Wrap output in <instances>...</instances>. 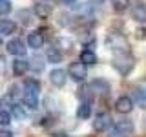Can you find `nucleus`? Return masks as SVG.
Wrapping results in <instances>:
<instances>
[{"mask_svg": "<svg viewBox=\"0 0 146 137\" xmlns=\"http://www.w3.org/2000/svg\"><path fill=\"white\" fill-rule=\"evenodd\" d=\"M106 46H108L110 51H113L117 55L130 53V40L122 33H110L106 37Z\"/></svg>", "mask_w": 146, "mask_h": 137, "instance_id": "obj_1", "label": "nucleus"}, {"mask_svg": "<svg viewBox=\"0 0 146 137\" xmlns=\"http://www.w3.org/2000/svg\"><path fill=\"white\" fill-rule=\"evenodd\" d=\"M111 66L117 70V73H121L122 77H126L128 73H130L131 70H133V66H135V61H133V57H131L130 53H122V55H117V57L113 59Z\"/></svg>", "mask_w": 146, "mask_h": 137, "instance_id": "obj_2", "label": "nucleus"}, {"mask_svg": "<svg viewBox=\"0 0 146 137\" xmlns=\"http://www.w3.org/2000/svg\"><path fill=\"white\" fill-rule=\"evenodd\" d=\"M68 73H70V77L75 82H82L86 77H88L86 64H82V62H71L70 66H68Z\"/></svg>", "mask_w": 146, "mask_h": 137, "instance_id": "obj_3", "label": "nucleus"}, {"mask_svg": "<svg viewBox=\"0 0 146 137\" xmlns=\"http://www.w3.org/2000/svg\"><path fill=\"white\" fill-rule=\"evenodd\" d=\"M111 115L110 113H106V112H100V113H97L95 115V119H93V130L95 132H106L110 126H111Z\"/></svg>", "mask_w": 146, "mask_h": 137, "instance_id": "obj_4", "label": "nucleus"}, {"mask_svg": "<svg viewBox=\"0 0 146 137\" xmlns=\"http://www.w3.org/2000/svg\"><path fill=\"white\" fill-rule=\"evenodd\" d=\"M88 91L91 95H106L110 91V82L104 79H93L88 86Z\"/></svg>", "mask_w": 146, "mask_h": 137, "instance_id": "obj_5", "label": "nucleus"}, {"mask_svg": "<svg viewBox=\"0 0 146 137\" xmlns=\"http://www.w3.org/2000/svg\"><path fill=\"white\" fill-rule=\"evenodd\" d=\"M133 99L128 97V95H121L117 100H115V110L119 113H122V115H128V113H131V110H133Z\"/></svg>", "mask_w": 146, "mask_h": 137, "instance_id": "obj_6", "label": "nucleus"}, {"mask_svg": "<svg viewBox=\"0 0 146 137\" xmlns=\"http://www.w3.org/2000/svg\"><path fill=\"white\" fill-rule=\"evenodd\" d=\"M6 49L9 55H15V57H24L26 55V46L20 39H11L6 44Z\"/></svg>", "mask_w": 146, "mask_h": 137, "instance_id": "obj_7", "label": "nucleus"}, {"mask_svg": "<svg viewBox=\"0 0 146 137\" xmlns=\"http://www.w3.org/2000/svg\"><path fill=\"white\" fill-rule=\"evenodd\" d=\"M66 80H68V73L64 70H60V68L51 70V73H49V82H51L55 88H62L66 84Z\"/></svg>", "mask_w": 146, "mask_h": 137, "instance_id": "obj_8", "label": "nucleus"}, {"mask_svg": "<svg viewBox=\"0 0 146 137\" xmlns=\"http://www.w3.org/2000/svg\"><path fill=\"white\" fill-rule=\"evenodd\" d=\"M113 130L128 137V135H131V134H133L135 126H133V122H131L130 119H121V121H117V122H115V128H113Z\"/></svg>", "mask_w": 146, "mask_h": 137, "instance_id": "obj_9", "label": "nucleus"}, {"mask_svg": "<svg viewBox=\"0 0 146 137\" xmlns=\"http://www.w3.org/2000/svg\"><path fill=\"white\" fill-rule=\"evenodd\" d=\"M11 70H13V75L22 77L27 70H29V64H27V61H24V59H15L13 64H11Z\"/></svg>", "mask_w": 146, "mask_h": 137, "instance_id": "obj_10", "label": "nucleus"}, {"mask_svg": "<svg viewBox=\"0 0 146 137\" xmlns=\"http://www.w3.org/2000/svg\"><path fill=\"white\" fill-rule=\"evenodd\" d=\"M133 102L139 108L146 110V88H143V86H137V88H133Z\"/></svg>", "mask_w": 146, "mask_h": 137, "instance_id": "obj_11", "label": "nucleus"}, {"mask_svg": "<svg viewBox=\"0 0 146 137\" xmlns=\"http://www.w3.org/2000/svg\"><path fill=\"white\" fill-rule=\"evenodd\" d=\"M27 46L33 49H40L44 46V37L42 33H38V31H33V33L27 35Z\"/></svg>", "mask_w": 146, "mask_h": 137, "instance_id": "obj_12", "label": "nucleus"}, {"mask_svg": "<svg viewBox=\"0 0 146 137\" xmlns=\"http://www.w3.org/2000/svg\"><path fill=\"white\" fill-rule=\"evenodd\" d=\"M131 18L135 22H146V6L144 4H135L131 6Z\"/></svg>", "mask_w": 146, "mask_h": 137, "instance_id": "obj_13", "label": "nucleus"}, {"mask_svg": "<svg viewBox=\"0 0 146 137\" xmlns=\"http://www.w3.org/2000/svg\"><path fill=\"white\" fill-rule=\"evenodd\" d=\"M80 62L82 64H88V66H91V64H97V55H95V51L91 48H86L80 51Z\"/></svg>", "mask_w": 146, "mask_h": 137, "instance_id": "obj_14", "label": "nucleus"}, {"mask_svg": "<svg viewBox=\"0 0 146 137\" xmlns=\"http://www.w3.org/2000/svg\"><path fill=\"white\" fill-rule=\"evenodd\" d=\"M55 48H57L58 51L68 53V51H71V49H73V40L68 39V37H58V39L55 40Z\"/></svg>", "mask_w": 146, "mask_h": 137, "instance_id": "obj_15", "label": "nucleus"}, {"mask_svg": "<svg viewBox=\"0 0 146 137\" xmlns=\"http://www.w3.org/2000/svg\"><path fill=\"white\" fill-rule=\"evenodd\" d=\"M17 29V24L9 18H2L0 20V35H13Z\"/></svg>", "mask_w": 146, "mask_h": 137, "instance_id": "obj_16", "label": "nucleus"}, {"mask_svg": "<svg viewBox=\"0 0 146 137\" xmlns=\"http://www.w3.org/2000/svg\"><path fill=\"white\" fill-rule=\"evenodd\" d=\"M22 100H24V106L29 108V110H36V108H38V95H35V93L24 91V97H22Z\"/></svg>", "mask_w": 146, "mask_h": 137, "instance_id": "obj_17", "label": "nucleus"}, {"mask_svg": "<svg viewBox=\"0 0 146 137\" xmlns=\"http://www.w3.org/2000/svg\"><path fill=\"white\" fill-rule=\"evenodd\" d=\"M27 64H29V70H31V71H35V73L44 71V66H46L44 59H42V57H38V55H35L31 61H27Z\"/></svg>", "mask_w": 146, "mask_h": 137, "instance_id": "obj_18", "label": "nucleus"}, {"mask_svg": "<svg viewBox=\"0 0 146 137\" xmlns=\"http://www.w3.org/2000/svg\"><path fill=\"white\" fill-rule=\"evenodd\" d=\"M77 117L82 119V121H86V119H90L91 117V104L90 102H80V106L77 108Z\"/></svg>", "mask_w": 146, "mask_h": 137, "instance_id": "obj_19", "label": "nucleus"}, {"mask_svg": "<svg viewBox=\"0 0 146 137\" xmlns=\"http://www.w3.org/2000/svg\"><path fill=\"white\" fill-rule=\"evenodd\" d=\"M24 88H26V91H29V93L38 95V91H40V82L36 80V79H26V80H24Z\"/></svg>", "mask_w": 146, "mask_h": 137, "instance_id": "obj_20", "label": "nucleus"}, {"mask_svg": "<svg viewBox=\"0 0 146 137\" xmlns=\"http://www.w3.org/2000/svg\"><path fill=\"white\" fill-rule=\"evenodd\" d=\"M35 15L38 18H48L51 15V7H49L48 4H36L35 6Z\"/></svg>", "mask_w": 146, "mask_h": 137, "instance_id": "obj_21", "label": "nucleus"}, {"mask_svg": "<svg viewBox=\"0 0 146 137\" xmlns=\"http://www.w3.org/2000/svg\"><path fill=\"white\" fill-rule=\"evenodd\" d=\"M46 59H48V62L57 64V62H60V61H62V51H58L57 48H49V49H48V53H46Z\"/></svg>", "mask_w": 146, "mask_h": 137, "instance_id": "obj_22", "label": "nucleus"}, {"mask_svg": "<svg viewBox=\"0 0 146 137\" xmlns=\"http://www.w3.org/2000/svg\"><path fill=\"white\" fill-rule=\"evenodd\" d=\"M111 2V7L115 9L117 13H122L130 7V0H110Z\"/></svg>", "mask_w": 146, "mask_h": 137, "instance_id": "obj_23", "label": "nucleus"}, {"mask_svg": "<svg viewBox=\"0 0 146 137\" xmlns=\"http://www.w3.org/2000/svg\"><path fill=\"white\" fill-rule=\"evenodd\" d=\"M11 113H13L17 119H24V117H26V110H24V106H22V104H17V102L11 106Z\"/></svg>", "mask_w": 146, "mask_h": 137, "instance_id": "obj_24", "label": "nucleus"}, {"mask_svg": "<svg viewBox=\"0 0 146 137\" xmlns=\"http://www.w3.org/2000/svg\"><path fill=\"white\" fill-rule=\"evenodd\" d=\"M11 122V113L6 110H0V126H7Z\"/></svg>", "mask_w": 146, "mask_h": 137, "instance_id": "obj_25", "label": "nucleus"}, {"mask_svg": "<svg viewBox=\"0 0 146 137\" xmlns=\"http://www.w3.org/2000/svg\"><path fill=\"white\" fill-rule=\"evenodd\" d=\"M11 11V4L9 0H0V15H7Z\"/></svg>", "mask_w": 146, "mask_h": 137, "instance_id": "obj_26", "label": "nucleus"}, {"mask_svg": "<svg viewBox=\"0 0 146 137\" xmlns=\"http://www.w3.org/2000/svg\"><path fill=\"white\" fill-rule=\"evenodd\" d=\"M0 137H13V134L9 130H0Z\"/></svg>", "mask_w": 146, "mask_h": 137, "instance_id": "obj_27", "label": "nucleus"}, {"mask_svg": "<svg viewBox=\"0 0 146 137\" xmlns=\"http://www.w3.org/2000/svg\"><path fill=\"white\" fill-rule=\"evenodd\" d=\"M108 137H126V135H122V134H119V132H115V130H113V132H111V134H110Z\"/></svg>", "mask_w": 146, "mask_h": 137, "instance_id": "obj_28", "label": "nucleus"}, {"mask_svg": "<svg viewBox=\"0 0 146 137\" xmlns=\"http://www.w3.org/2000/svg\"><path fill=\"white\" fill-rule=\"evenodd\" d=\"M51 137H68V135L64 134V132H57V134H53Z\"/></svg>", "mask_w": 146, "mask_h": 137, "instance_id": "obj_29", "label": "nucleus"}, {"mask_svg": "<svg viewBox=\"0 0 146 137\" xmlns=\"http://www.w3.org/2000/svg\"><path fill=\"white\" fill-rule=\"evenodd\" d=\"M137 33H139V35H137L139 39H144V29H137Z\"/></svg>", "mask_w": 146, "mask_h": 137, "instance_id": "obj_30", "label": "nucleus"}, {"mask_svg": "<svg viewBox=\"0 0 146 137\" xmlns=\"http://www.w3.org/2000/svg\"><path fill=\"white\" fill-rule=\"evenodd\" d=\"M60 2H62V4H73L75 0H60Z\"/></svg>", "mask_w": 146, "mask_h": 137, "instance_id": "obj_31", "label": "nucleus"}, {"mask_svg": "<svg viewBox=\"0 0 146 137\" xmlns=\"http://www.w3.org/2000/svg\"><path fill=\"white\" fill-rule=\"evenodd\" d=\"M90 2H95V4H99V2H104V0H90Z\"/></svg>", "mask_w": 146, "mask_h": 137, "instance_id": "obj_32", "label": "nucleus"}, {"mask_svg": "<svg viewBox=\"0 0 146 137\" xmlns=\"http://www.w3.org/2000/svg\"><path fill=\"white\" fill-rule=\"evenodd\" d=\"M143 126H144V130H146V117L143 119Z\"/></svg>", "mask_w": 146, "mask_h": 137, "instance_id": "obj_33", "label": "nucleus"}, {"mask_svg": "<svg viewBox=\"0 0 146 137\" xmlns=\"http://www.w3.org/2000/svg\"><path fill=\"white\" fill-rule=\"evenodd\" d=\"M0 44H2V39H0Z\"/></svg>", "mask_w": 146, "mask_h": 137, "instance_id": "obj_34", "label": "nucleus"}, {"mask_svg": "<svg viewBox=\"0 0 146 137\" xmlns=\"http://www.w3.org/2000/svg\"><path fill=\"white\" fill-rule=\"evenodd\" d=\"M46 2H48V0H46Z\"/></svg>", "mask_w": 146, "mask_h": 137, "instance_id": "obj_35", "label": "nucleus"}]
</instances>
